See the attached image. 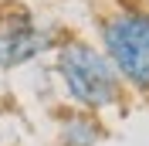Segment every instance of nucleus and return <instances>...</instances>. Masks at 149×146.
<instances>
[{"instance_id": "20e7f679", "label": "nucleus", "mask_w": 149, "mask_h": 146, "mask_svg": "<svg viewBox=\"0 0 149 146\" xmlns=\"http://www.w3.org/2000/svg\"><path fill=\"white\" fill-rule=\"evenodd\" d=\"M58 146H98L105 139V122L98 112H85L68 105L58 116V129H54Z\"/></svg>"}, {"instance_id": "7ed1b4c3", "label": "nucleus", "mask_w": 149, "mask_h": 146, "mask_svg": "<svg viewBox=\"0 0 149 146\" xmlns=\"http://www.w3.org/2000/svg\"><path fill=\"white\" fill-rule=\"evenodd\" d=\"M65 34L24 0H0V72H17L54 51Z\"/></svg>"}, {"instance_id": "f257e3e1", "label": "nucleus", "mask_w": 149, "mask_h": 146, "mask_svg": "<svg viewBox=\"0 0 149 146\" xmlns=\"http://www.w3.org/2000/svg\"><path fill=\"white\" fill-rule=\"evenodd\" d=\"M51 72H54L68 105L85 112L102 116L109 109H119L129 95V88L122 85L119 72L105 58V51L81 34L58 37L54 51H51Z\"/></svg>"}, {"instance_id": "f03ea898", "label": "nucleus", "mask_w": 149, "mask_h": 146, "mask_svg": "<svg viewBox=\"0 0 149 146\" xmlns=\"http://www.w3.org/2000/svg\"><path fill=\"white\" fill-rule=\"evenodd\" d=\"M95 44L115 65L125 88L136 95H149V4H109L95 17Z\"/></svg>"}]
</instances>
